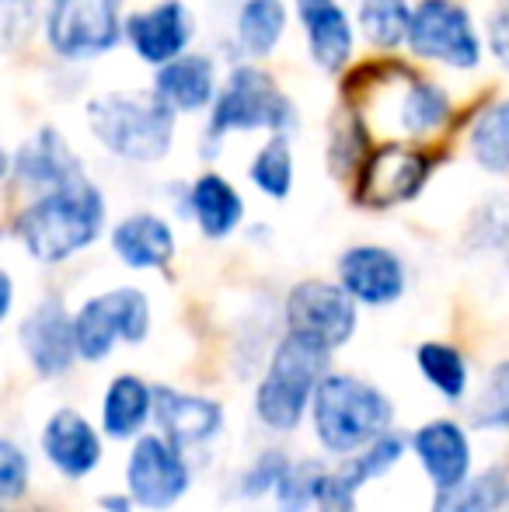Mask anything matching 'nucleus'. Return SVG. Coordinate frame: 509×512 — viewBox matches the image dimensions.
Returning <instances> with one entry per match:
<instances>
[{"instance_id": "34", "label": "nucleus", "mask_w": 509, "mask_h": 512, "mask_svg": "<svg viewBox=\"0 0 509 512\" xmlns=\"http://www.w3.org/2000/svg\"><path fill=\"white\" fill-rule=\"evenodd\" d=\"M471 418H475L482 429H509V359L492 370L489 384H485Z\"/></svg>"}, {"instance_id": "16", "label": "nucleus", "mask_w": 509, "mask_h": 512, "mask_svg": "<svg viewBox=\"0 0 509 512\" xmlns=\"http://www.w3.org/2000/svg\"><path fill=\"white\" fill-rule=\"evenodd\" d=\"M224 56L220 49L192 46L164 67L150 70V91L161 98L178 119H203L224 81Z\"/></svg>"}, {"instance_id": "33", "label": "nucleus", "mask_w": 509, "mask_h": 512, "mask_svg": "<svg viewBox=\"0 0 509 512\" xmlns=\"http://www.w3.org/2000/svg\"><path fill=\"white\" fill-rule=\"evenodd\" d=\"M478 21H482L485 56L499 74L509 77V0H485Z\"/></svg>"}, {"instance_id": "13", "label": "nucleus", "mask_w": 509, "mask_h": 512, "mask_svg": "<svg viewBox=\"0 0 509 512\" xmlns=\"http://www.w3.org/2000/svg\"><path fill=\"white\" fill-rule=\"evenodd\" d=\"M290 11L304 60L321 77H339L360 56V32L346 0H290Z\"/></svg>"}, {"instance_id": "38", "label": "nucleus", "mask_w": 509, "mask_h": 512, "mask_svg": "<svg viewBox=\"0 0 509 512\" xmlns=\"http://www.w3.org/2000/svg\"><path fill=\"white\" fill-rule=\"evenodd\" d=\"M286 467H290V464H286L283 453H276V450L262 453V457H258V464L245 474V481H241V492H245L248 499H258V495L272 492V488H276V481L283 478Z\"/></svg>"}, {"instance_id": "22", "label": "nucleus", "mask_w": 509, "mask_h": 512, "mask_svg": "<svg viewBox=\"0 0 509 512\" xmlns=\"http://www.w3.org/2000/svg\"><path fill=\"white\" fill-rule=\"evenodd\" d=\"M21 349H25L28 363L42 373V377H56L67 373L70 363L77 359L74 342V314L67 310L60 297H46L32 307V314L21 321Z\"/></svg>"}, {"instance_id": "15", "label": "nucleus", "mask_w": 509, "mask_h": 512, "mask_svg": "<svg viewBox=\"0 0 509 512\" xmlns=\"http://www.w3.org/2000/svg\"><path fill=\"white\" fill-rule=\"evenodd\" d=\"M283 314L290 331L318 338L328 349H339V345H346L353 338L360 304L342 290L339 279L335 283H328V279H300L286 293Z\"/></svg>"}, {"instance_id": "12", "label": "nucleus", "mask_w": 509, "mask_h": 512, "mask_svg": "<svg viewBox=\"0 0 509 512\" xmlns=\"http://www.w3.org/2000/svg\"><path fill=\"white\" fill-rule=\"evenodd\" d=\"M199 42V18L189 0H150L129 7L123 21V49L140 67L157 70Z\"/></svg>"}, {"instance_id": "7", "label": "nucleus", "mask_w": 509, "mask_h": 512, "mask_svg": "<svg viewBox=\"0 0 509 512\" xmlns=\"http://www.w3.org/2000/svg\"><path fill=\"white\" fill-rule=\"evenodd\" d=\"M126 11V0H39V42L56 67H95L123 49Z\"/></svg>"}, {"instance_id": "36", "label": "nucleus", "mask_w": 509, "mask_h": 512, "mask_svg": "<svg viewBox=\"0 0 509 512\" xmlns=\"http://www.w3.org/2000/svg\"><path fill=\"white\" fill-rule=\"evenodd\" d=\"M314 478H318V471L314 467H297V464H290L283 471V478L276 481V502H279V509L283 512H304V509H311V502H314Z\"/></svg>"}, {"instance_id": "10", "label": "nucleus", "mask_w": 509, "mask_h": 512, "mask_svg": "<svg viewBox=\"0 0 509 512\" xmlns=\"http://www.w3.org/2000/svg\"><path fill=\"white\" fill-rule=\"evenodd\" d=\"M150 331V300L136 286H116L74 310L77 356L102 363L119 342H143Z\"/></svg>"}, {"instance_id": "24", "label": "nucleus", "mask_w": 509, "mask_h": 512, "mask_svg": "<svg viewBox=\"0 0 509 512\" xmlns=\"http://www.w3.org/2000/svg\"><path fill=\"white\" fill-rule=\"evenodd\" d=\"M42 450H46L49 464L67 478H84L98 467L102 460V439L91 429L88 418H81L77 411L60 408L46 422L42 432Z\"/></svg>"}, {"instance_id": "35", "label": "nucleus", "mask_w": 509, "mask_h": 512, "mask_svg": "<svg viewBox=\"0 0 509 512\" xmlns=\"http://www.w3.org/2000/svg\"><path fill=\"white\" fill-rule=\"evenodd\" d=\"M356 481L346 471H318L314 478V509L318 512H356Z\"/></svg>"}, {"instance_id": "11", "label": "nucleus", "mask_w": 509, "mask_h": 512, "mask_svg": "<svg viewBox=\"0 0 509 512\" xmlns=\"http://www.w3.org/2000/svg\"><path fill=\"white\" fill-rule=\"evenodd\" d=\"M88 175V161L67 136V129L56 122H39L18 147L11 150V178H7V196L32 199L49 189L74 182Z\"/></svg>"}, {"instance_id": "9", "label": "nucleus", "mask_w": 509, "mask_h": 512, "mask_svg": "<svg viewBox=\"0 0 509 512\" xmlns=\"http://www.w3.org/2000/svg\"><path fill=\"white\" fill-rule=\"evenodd\" d=\"M328 356H332L328 345L300 335V331H286L279 338L269 373L255 394V411L269 429L286 432L304 418L307 401L328 370Z\"/></svg>"}, {"instance_id": "1", "label": "nucleus", "mask_w": 509, "mask_h": 512, "mask_svg": "<svg viewBox=\"0 0 509 512\" xmlns=\"http://www.w3.org/2000/svg\"><path fill=\"white\" fill-rule=\"evenodd\" d=\"M335 81V98L360 108L377 140L394 136L415 143H457L468 102L405 53L356 56Z\"/></svg>"}, {"instance_id": "8", "label": "nucleus", "mask_w": 509, "mask_h": 512, "mask_svg": "<svg viewBox=\"0 0 509 512\" xmlns=\"http://www.w3.org/2000/svg\"><path fill=\"white\" fill-rule=\"evenodd\" d=\"M394 418L391 401L367 380L349 373L321 377L314 387V432L328 453H356L387 432Z\"/></svg>"}, {"instance_id": "32", "label": "nucleus", "mask_w": 509, "mask_h": 512, "mask_svg": "<svg viewBox=\"0 0 509 512\" xmlns=\"http://www.w3.org/2000/svg\"><path fill=\"white\" fill-rule=\"evenodd\" d=\"M401 453H405V439L394 436V432H381L374 443L363 446L360 457L346 467V474L356 481V485H363V481H374V478H381V474H387L394 464H398Z\"/></svg>"}, {"instance_id": "5", "label": "nucleus", "mask_w": 509, "mask_h": 512, "mask_svg": "<svg viewBox=\"0 0 509 512\" xmlns=\"http://www.w3.org/2000/svg\"><path fill=\"white\" fill-rule=\"evenodd\" d=\"M457 143H415L381 136L370 143L367 157L356 164L353 178L346 182L349 203L363 213H391L412 206L426 196L433 178L447 161H454Z\"/></svg>"}, {"instance_id": "14", "label": "nucleus", "mask_w": 509, "mask_h": 512, "mask_svg": "<svg viewBox=\"0 0 509 512\" xmlns=\"http://www.w3.org/2000/svg\"><path fill=\"white\" fill-rule=\"evenodd\" d=\"M175 209L182 220H189L213 244L231 241L245 227L248 216L245 192L238 189L231 175H224L213 164L199 168L185 182H175Z\"/></svg>"}, {"instance_id": "42", "label": "nucleus", "mask_w": 509, "mask_h": 512, "mask_svg": "<svg viewBox=\"0 0 509 512\" xmlns=\"http://www.w3.org/2000/svg\"><path fill=\"white\" fill-rule=\"evenodd\" d=\"M39 0H0V11H18V7H32Z\"/></svg>"}, {"instance_id": "25", "label": "nucleus", "mask_w": 509, "mask_h": 512, "mask_svg": "<svg viewBox=\"0 0 509 512\" xmlns=\"http://www.w3.org/2000/svg\"><path fill=\"white\" fill-rule=\"evenodd\" d=\"M374 140H377L374 129H370V122L363 119L360 108L335 98L332 112H328V119H325V140H321V157H325L328 175H332L335 182L346 185L349 178H353L356 164L367 157V150Z\"/></svg>"}, {"instance_id": "27", "label": "nucleus", "mask_w": 509, "mask_h": 512, "mask_svg": "<svg viewBox=\"0 0 509 512\" xmlns=\"http://www.w3.org/2000/svg\"><path fill=\"white\" fill-rule=\"evenodd\" d=\"M293 140L297 136L290 133H269L248 154L245 178L269 203H286L297 189V143Z\"/></svg>"}, {"instance_id": "6", "label": "nucleus", "mask_w": 509, "mask_h": 512, "mask_svg": "<svg viewBox=\"0 0 509 512\" xmlns=\"http://www.w3.org/2000/svg\"><path fill=\"white\" fill-rule=\"evenodd\" d=\"M401 53L426 70L450 77H475L485 70L482 21L468 0H415Z\"/></svg>"}, {"instance_id": "3", "label": "nucleus", "mask_w": 509, "mask_h": 512, "mask_svg": "<svg viewBox=\"0 0 509 512\" xmlns=\"http://www.w3.org/2000/svg\"><path fill=\"white\" fill-rule=\"evenodd\" d=\"M7 230L32 262L63 265L109 234V196L88 171L60 189L21 199Z\"/></svg>"}, {"instance_id": "31", "label": "nucleus", "mask_w": 509, "mask_h": 512, "mask_svg": "<svg viewBox=\"0 0 509 512\" xmlns=\"http://www.w3.org/2000/svg\"><path fill=\"white\" fill-rule=\"evenodd\" d=\"M415 366H419L422 377H426L443 398L457 401L468 391V366H464V356L454 345H443V342L419 345V349H415Z\"/></svg>"}, {"instance_id": "19", "label": "nucleus", "mask_w": 509, "mask_h": 512, "mask_svg": "<svg viewBox=\"0 0 509 512\" xmlns=\"http://www.w3.org/2000/svg\"><path fill=\"white\" fill-rule=\"evenodd\" d=\"M290 28V0H241L231 11V25H227L220 56H224V63H272L290 39Z\"/></svg>"}, {"instance_id": "44", "label": "nucleus", "mask_w": 509, "mask_h": 512, "mask_svg": "<svg viewBox=\"0 0 509 512\" xmlns=\"http://www.w3.org/2000/svg\"><path fill=\"white\" fill-rule=\"evenodd\" d=\"M4 234H7V230H4V220H0V241H4Z\"/></svg>"}, {"instance_id": "29", "label": "nucleus", "mask_w": 509, "mask_h": 512, "mask_svg": "<svg viewBox=\"0 0 509 512\" xmlns=\"http://www.w3.org/2000/svg\"><path fill=\"white\" fill-rule=\"evenodd\" d=\"M150 408H154V394L140 377H116L105 391L102 422L112 439H129L147 425Z\"/></svg>"}, {"instance_id": "2", "label": "nucleus", "mask_w": 509, "mask_h": 512, "mask_svg": "<svg viewBox=\"0 0 509 512\" xmlns=\"http://www.w3.org/2000/svg\"><path fill=\"white\" fill-rule=\"evenodd\" d=\"M304 126V112L293 91L279 81L269 63L234 60L224 67V81L213 98L210 112L196 133V157L217 164L227 143L238 136H269L290 133L297 136Z\"/></svg>"}, {"instance_id": "40", "label": "nucleus", "mask_w": 509, "mask_h": 512, "mask_svg": "<svg viewBox=\"0 0 509 512\" xmlns=\"http://www.w3.org/2000/svg\"><path fill=\"white\" fill-rule=\"evenodd\" d=\"M102 509H109V512H133V495H105Z\"/></svg>"}, {"instance_id": "4", "label": "nucleus", "mask_w": 509, "mask_h": 512, "mask_svg": "<svg viewBox=\"0 0 509 512\" xmlns=\"http://www.w3.org/2000/svg\"><path fill=\"white\" fill-rule=\"evenodd\" d=\"M81 119L98 154L126 168L164 164L182 133V119L150 91V84L91 91L81 105Z\"/></svg>"}, {"instance_id": "26", "label": "nucleus", "mask_w": 509, "mask_h": 512, "mask_svg": "<svg viewBox=\"0 0 509 512\" xmlns=\"http://www.w3.org/2000/svg\"><path fill=\"white\" fill-rule=\"evenodd\" d=\"M422 467L436 488H450L468 478L471 471V443L457 422H429L412 439Z\"/></svg>"}, {"instance_id": "18", "label": "nucleus", "mask_w": 509, "mask_h": 512, "mask_svg": "<svg viewBox=\"0 0 509 512\" xmlns=\"http://www.w3.org/2000/svg\"><path fill=\"white\" fill-rule=\"evenodd\" d=\"M457 147L482 175L509 182V91L485 88L464 108Z\"/></svg>"}, {"instance_id": "28", "label": "nucleus", "mask_w": 509, "mask_h": 512, "mask_svg": "<svg viewBox=\"0 0 509 512\" xmlns=\"http://www.w3.org/2000/svg\"><path fill=\"white\" fill-rule=\"evenodd\" d=\"M415 0H356L353 18L367 53H401Z\"/></svg>"}, {"instance_id": "20", "label": "nucleus", "mask_w": 509, "mask_h": 512, "mask_svg": "<svg viewBox=\"0 0 509 512\" xmlns=\"http://www.w3.org/2000/svg\"><path fill=\"white\" fill-rule=\"evenodd\" d=\"M126 481L136 506L171 509L189 492V467L175 443L161 436H143L129 453Z\"/></svg>"}, {"instance_id": "43", "label": "nucleus", "mask_w": 509, "mask_h": 512, "mask_svg": "<svg viewBox=\"0 0 509 512\" xmlns=\"http://www.w3.org/2000/svg\"><path fill=\"white\" fill-rule=\"evenodd\" d=\"M206 4H217V7H234V4H241V0H206Z\"/></svg>"}, {"instance_id": "17", "label": "nucleus", "mask_w": 509, "mask_h": 512, "mask_svg": "<svg viewBox=\"0 0 509 512\" xmlns=\"http://www.w3.org/2000/svg\"><path fill=\"white\" fill-rule=\"evenodd\" d=\"M339 286L363 307H387L405 297L408 269L394 248L377 241L349 244L335 262Z\"/></svg>"}, {"instance_id": "37", "label": "nucleus", "mask_w": 509, "mask_h": 512, "mask_svg": "<svg viewBox=\"0 0 509 512\" xmlns=\"http://www.w3.org/2000/svg\"><path fill=\"white\" fill-rule=\"evenodd\" d=\"M28 488V457L18 443L0 439V502L21 499Z\"/></svg>"}, {"instance_id": "41", "label": "nucleus", "mask_w": 509, "mask_h": 512, "mask_svg": "<svg viewBox=\"0 0 509 512\" xmlns=\"http://www.w3.org/2000/svg\"><path fill=\"white\" fill-rule=\"evenodd\" d=\"M7 178H11V147L0 140V192L7 189Z\"/></svg>"}, {"instance_id": "21", "label": "nucleus", "mask_w": 509, "mask_h": 512, "mask_svg": "<svg viewBox=\"0 0 509 512\" xmlns=\"http://www.w3.org/2000/svg\"><path fill=\"white\" fill-rule=\"evenodd\" d=\"M109 248L126 269L161 272L178 255L175 223L154 209H133L116 223H109Z\"/></svg>"}, {"instance_id": "23", "label": "nucleus", "mask_w": 509, "mask_h": 512, "mask_svg": "<svg viewBox=\"0 0 509 512\" xmlns=\"http://www.w3.org/2000/svg\"><path fill=\"white\" fill-rule=\"evenodd\" d=\"M154 418H157V425H161L164 439L175 443L178 450H182V446L210 443L220 432V425H224V411H220L217 401L171 391V387L154 391Z\"/></svg>"}, {"instance_id": "30", "label": "nucleus", "mask_w": 509, "mask_h": 512, "mask_svg": "<svg viewBox=\"0 0 509 512\" xmlns=\"http://www.w3.org/2000/svg\"><path fill=\"white\" fill-rule=\"evenodd\" d=\"M509 502V481L503 471H485L464 478L436 495L433 512H499Z\"/></svg>"}, {"instance_id": "39", "label": "nucleus", "mask_w": 509, "mask_h": 512, "mask_svg": "<svg viewBox=\"0 0 509 512\" xmlns=\"http://www.w3.org/2000/svg\"><path fill=\"white\" fill-rule=\"evenodd\" d=\"M11 310H14V279L7 269H0V324L7 321Z\"/></svg>"}]
</instances>
